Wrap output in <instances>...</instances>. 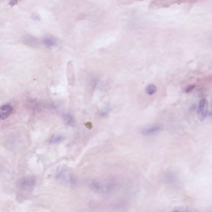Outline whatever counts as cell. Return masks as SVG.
<instances>
[{"label":"cell","instance_id":"6da1fadb","mask_svg":"<svg viewBox=\"0 0 212 212\" xmlns=\"http://www.w3.org/2000/svg\"><path fill=\"white\" fill-rule=\"evenodd\" d=\"M35 179L33 177H25L20 180L18 184L19 188L22 191H29L33 188Z\"/></svg>","mask_w":212,"mask_h":212},{"label":"cell","instance_id":"2e32d148","mask_svg":"<svg viewBox=\"0 0 212 212\" xmlns=\"http://www.w3.org/2000/svg\"><path fill=\"white\" fill-rule=\"evenodd\" d=\"M18 0H11L10 2H9V5H11V7L14 6L16 4H17V2H18Z\"/></svg>","mask_w":212,"mask_h":212},{"label":"cell","instance_id":"8fae6325","mask_svg":"<svg viewBox=\"0 0 212 212\" xmlns=\"http://www.w3.org/2000/svg\"><path fill=\"white\" fill-rule=\"evenodd\" d=\"M156 87L153 84L148 85L146 88V92L149 95H153L156 93Z\"/></svg>","mask_w":212,"mask_h":212},{"label":"cell","instance_id":"277c9868","mask_svg":"<svg viewBox=\"0 0 212 212\" xmlns=\"http://www.w3.org/2000/svg\"><path fill=\"white\" fill-rule=\"evenodd\" d=\"M12 106L10 104L7 103L1 106L0 109V119L1 120L8 118L12 112Z\"/></svg>","mask_w":212,"mask_h":212},{"label":"cell","instance_id":"5bb4252c","mask_svg":"<svg viewBox=\"0 0 212 212\" xmlns=\"http://www.w3.org/2000/svg\"><path fill=\"white\" fill-rule=\"evenodd\" d=\"M187 208L186 207H176L174 209V211L177 212H185L187 211Z\"/></svg>","mask_w":212,"mask_h":212},{"label":"cell","instance_id":"30bf717a","mask_svg":"<svg viewBox=\"0 0 212 212\" xmlns=\"http://www.w3.org/2000/svg\"><path fill=\"white\" fill-rule=\"evenodd\" d=\"M64 139V136L61 135H56L53 136L50 138L49 143L50 144H55L62 141Z\"/></svg>","mask_w":212,"mask_h":212},{"label":"cell","instance_id":"52a82bcc","mask_svg":"<svg viewBox=\"0 0 212 212\" xmlns=\"http://www.w3.org/2000/svg\"><path fill=\"white\" fill-rule=\"evenodd\" d=\"M90 187L92 191L96 192L102 191L103 188L101 183L96 181L91 182L90 184Z\"/></svg>","mask_w":212,"mask_h":212},{"label":"cell","instance_id":"5b68a950","mask_svg":"<svg viewBox=\"0 0 212 212\" xmlns=\"http://www.w3.org/2000/svg\"><path fill=\"white\" fill-rule=\"evenodd\" d=\"M115 187V184L114 181H109L106 183L104 187L103 188L102 193L104 195H107L110 194L113 191H114Z\"/></svg>","mask_w":212,"mask_h":212},{"label":"cell","instance_id":"8992f818","mask_svg":"<svg viewBox=\"0 0 212 212\" xmlns=\"http://www.w3.org/2000/svg\"><path fill=\"white\" fill-rule=\"evenodd\" d=\"M62 117L64 122L67 125L71 127L75 126V120L72 115L68 113L63 114Z\"/></svg>","mask_w":212,"mask_h":212},{"label":"cell","instance_id":"9a60e30c","mask_svg":"<svg viewBox=\"0 0 212 212\" xmlns=\"http://www.w3.org/2000/svg\"><path fill=\"white\" fill-rule=\"evenodd\" d=\"M195 86L194 85H190L188 86V87L186 88V89L185 90V92L187 93H189V92H190L193 89L195 88Z\"/></svg>","mask_w":212,"mask_h":212},{"label":"cell","instance_id":"ba28073f","mask_svg":"<svg viewBox=\"0 0 212 212\" xmlns=\"http://www.w3.org/2000/svg\"><path fill=\"white\" fill-rule=\"evenodd\" d=\"M176 177L173 172H169L166 174L164 178V181L167 184H173L175 182Z\"/></svg>","mask_w":212,"mask_h":212},{"label":"cell","instance_id":"7c38bea8","mask_svg":"<svg viewBox=\"0 0 212 212\" xmlns=\"http://www.w3.org/2000/svg\"><path fill=\"white\" fill-rule=\"evenodd\" d=\"M111 106L110 105H108L106 106V107L103 109L102 111H100V115L101 117H104L106 116L109 113L110 110H111Z\"/></svg>","mask_w":212,"mask_h":212},{"label":"cell","instance_id":"9c48e42d","mask_svg":"<svg viewBox=\"0 0 212 212\" xmlns=\"http://www.w3.org/2000/svg\"><path fill=\"white\" fill-rule=\"evenodd\" d=\"M43 42L44 45L46 46L51 47L55 45L56 41L54 39L50 37H46L43 39Z\"/></svg>","mask_w":212,"mask_h":212},{"label":"cell","instance_id":"4fadbf2b","mask_svg":"<svg viewBox=\"0 0 212 212\" xmlns=\"http://www.w3.org/2000/svg\"><path fill=\"white\" fill-rule=\"evenodd\" d=\"M60 177H61V179L64 180V181H66V182H71L72 179L71 178V176L69 175V174H67V173H64V174H61L60 175Z\"/></svg>","mask_w":212,"mask_h":212},{"label":"cell","instance_id":"3957f363","mask_svg":"<svg viewBox=\"0 0 212 212\" xmlns=\"http://www.w3.org/2000/svg\"><path fill=\"white\" fill-rule=\"evenodd\" d=\"M161 128V126L160 125L158 124L151 125L143 128L141 130V134L144 136L153 135L159 132Z\"/></svg>","mask_w":212,"mask_h":212},{"label":"cell","instance_id":"7a4b0ae2","mask_svg":"<svg viewBox=\"0 0 212 212\" xmlns=\"http://www.w3.org/2000/svg\"><path fill=\"white\" fill-rule=\"evenodd\" d=\"M208 110V103L207 100L203 99L200 101L197 110L198 119L203 122L206 117Z\"/></svg>","mask_w":212,"mask_h":212}]
</instances>
